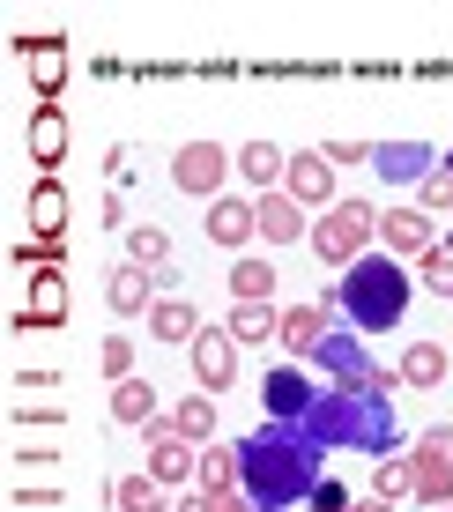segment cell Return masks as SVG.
Wrapping results in <instances>:
<instances>
[{
    "mask_svg": "<svg viewBox=\"0 0 453 512\" xmlns=\"http://www.w3.org/2000/svg\"><path fill=\"white\" fill-rule=\"evenodd\" d=\"M312 483H320V446H312L305 431H290V423H268V431H253L246 446H238V490H246L260 512L305 505Z\"/></svg>",
    "mask_w": 453,
    "mask_h": 512,
    "instance_id": "cell-1",
    "label": "cell"
},
{
    "mask_svg": "<svg viewBox=\"0 0 453 512\" xmlns=\"http://www.w3.org/2000/svg\"><path fill=\"white\" fill-rule=\"evenodd\" d=\"M312 446H342V453H372V461H387L394 438H402V416H394L387 394H364V386H320V401H312V416L298 423Z\"/></svg>",
    "mask_w": 453,
    "mask_h": 512,
    "instance_id": "cell-2",
    "label": "cell"
},
{
    "mask_svg": "<svg viewBox=\"0 0 453 512\" xmlns=\"http://www.w3.org/2000/svg\"><path fill=\"white\" fill-rule=\"evenodd\" d=\"M402 312H409V275H402L394 253H364L357 268H342L335 320H350L364 334H387V327H402Z\"/></svg>",
    "mask_w": 453,
    "mask_h": 512,
    "instance_id": "cell-3",
    "label": "cell"
},
{
    "mask_svg": "<svg viewBox=\"0 0 453 512\" xmlns=\"http://www.w3.org/2000/svg\"><path fill=\"white\" fill-rule=\"evenodd\" d=\"M372 238H379V216L364 201H335L327 216H312V253L327 260V268H357L364 253H372Z\"/></svg>",
    "mask_w": 453,
    "mask_h": 512,
    "instance_id": "cell-4",
    "label": "cell"
},
{
    "mask_svg": "<svg viewBox=\"0 0 453 512\" xmlns=\"http://www.w3.org/2000/svg\"><path fill=\"white\" fill-rule=\"evenodd\" d=\"M409 468H416V505H424V512H446V505H453V431H446V423L416 438Z\"/></svg>",
    "mask_w": 453,
    "mask_h": 512,
    "instance_id": "cell-5",
    "label": "cell"
},
{
    "mask_svg": "<svg viewBox=\"0 0 453 512\" xmlns=\"http://www.w3.org/2000/svg\"><path fill=\"white\" fill-rule=\"evenodd\" d=\"M223 179H231V149H216V141H186L171 156V186L194 201H223Z\"/></svg>",
    "mask_w": 453,
    "mask_h": 512,
    "instance_id": "cell-6",
    "label": "cell"
},
{
    "mask_svg": "<svg viewBox=\"0 0 453 512\" xmlns=\"http://www.w3.org/2000/svg\"><path fill=\"white\" fill-rule=\"evenodd\" d=\"M312 401H320V386H312L298 364H275V372H260V409H268V423H298L312 416Z\"/></svg>",
    "mask_w": 453,
    "mask_h": 512,
    "instance_id": "cell-7",
    "label": "cell"
},
{
    "mask_svg": "<svg viewBox=\"0 0 453 512\" xmlns=\"http://www.w3.org/2000/svg\"><path fill=\"white\" fill-rule=\"evenodd\" d=\"M142 438H149V475H156L164 490H171V483H186V475L201 468V446H194V438H186L171 416H156Z\"/></svg>",
    "mask_w": 453,
    "mask_h": 512,
    "instance_id": "cell-8",
    "label": "cell"
},
{
    "mask_svg": "<svg viewBox=\"0 0 453 512\" xmlns=\"http://www.w3.org/2000/svg\"><path fill=\"white\" fill-rule=\"evenodd\" d=\"M186 349H194V379H201V394H223V386L238 379V342H231V327H201Z\"/></svg>",
    "mask_w": 453,
    "mask_h": 512,
    "instance_id": "cell-9",
    "label": "cell"
},
{
    "mask_svg": "<svg viewBox=\"0 0 453 512\" xmlns=\"http://www.w3.org/2000/svg\"><path fill=\"white\" fill-rule=\"evenodd\" d=\"M379 179L387 186H424L431 171H439V149H431V141H379Z\"/></svg>",
    "mask_w": 453,
    "mask_h": 512,
    "instance_id": "cell-10",
    "label": "cell"
},
{
    "mask_svg": "<svg viewBox=\"0 0 453 512\" xmlns=\"http://www.w3.org/2000/svg\"><path fill=\"white\" fill-rule=\"evenodd\" d=\"M283 193H290L298 208H335V164H327L320 149H312V156H290Z\"/></svg>",
    "mask_w": 453,
    "mask_h": 512,
    "instance_id": "cell-11",
    "label": "cell"
},
{
    "mask_svg": "<svg viewBox=\"0 0 453 512\" xmlns=\"http://www.w3.org/2000/svg\"><path fill=\"white\" fill-rule=\"evenodd\" d=\"M379 238H387L394 260H424L431 245H439V238H431V216H424V208H387V216H379Z\"/></svg>",
    "mask_w": 453,
    "mask_h": 512,
    "instance_id": "cell-12",
    "label": "cell"
},
{
    "mask_svg": "<svg viewBox=\"0 0 453 512\" xmlns=\"http://www.w3.org/2000/svg\"><path fill=\"white\" fill-rule=\"evenodd\" d=\"M201 223H208V245H231V253L260 238V216H253V201H238V193L208 201V216H201Z\"/></svg>",
    "mask_w": 453,
    "mask_h": 512,
    "instance_id": "cell-13",
    "label": "cell"
},
{
    "mask_svg": "<svg viewBox=\"0 0 453 512\" xmlns=\"http://www.w3.org/2000/svg\"><path fill=\"white\" fill-rule=\"evenodd\" d=\"M253 216H260V238H268V245H298V238H312V216L290 201V193H260Z\"/></svg>",
    "mask_w": 453,
    "mask_h": 512,
    "instance_id": "cell-14",
    "label": "cell"
},
{
    "mask_svg": "<svg viewBox=\"0 0 453 512\" xmlns=\"http://www.w3.org/2000/svg\"><path fill=\"white\" fill-rule=\"evenodd\" d=\"M30 156H38L45 171L67 156V119H60V104H38V112H30Z\"/></svg>",
    "mask_w": 453,
    "mask_h": 512,
    "instance_id": "cell-15",
    "label": "cell"
},
{
    "mask_svg": "<svg viewBox=\"0 0 453 512\" xmlns=\"http://www.w3.org/2000/svg\"><path fill=\"white\" fill-rule=\"evenodd\" d=\"M327 327H335V320H327L320 305H290V312H283V334H275V342H290L298 357H312V349L327 342Z\"/></svg>",
    "mask_w": 453,
    "mask_h": 512,
    "instance_id": "cell-16",
    "label": "cell"
},
{
    "mask_svg": "<svg viewBox=\"0 0 453 512\" xmlns=\"http://www.w3.org/2000/svg\"><path fill=\"white\" fill-rule=\"evenodd\" d=\"M149 334H156V342H194L201 320H194L186 297H156V305H149Z\"/></svg>",
    "mask_w": 453,
    "mask_h": 512,
    "instance_id": "cell-17",
    "label": "cell"
},
{
    "mask_svg": "<svg viewBox=\"0 0 453 512\" xmlns=\"http://www.w3.org/2000/svg\"><path fill=\"white\" fill-rule=\"evenodd\" d=\"M238 171H246L260 193H275V186H283V171H290V156L275 149V141H246V149H238Z\"/></svg>",
    "mask_w": 453,
    "mask_h": 512,
    "instance_id": "cell-18",
    "label": "cell"
},
{
    "mask_svg": "<svg viewBox=\"0 0 453 512\" xmlns=\"http://www.w3.org/2000/svg\"><path fill=\"white\" fill-rule=\"evenodd\" d=\"M60 312H67L60 275H52V268H30V312H23V327H52Z\"/></svg>",
    "mask_w": 453,
    "mask_h": 512,
    "instance_id": "cell-19",
    "label": "cell"
},
{
    "mask_svg": "<svg viewBox=\"0 0 453 512\" xmlns=\"http://www.w3.org/2000/svg\"><path fill=\"white\" fill-rule=\"evenodd\" d=\"M112 416L134 423V431H149V423H156V386L149 379H119L112 386Z\"/></svg>",
    "mask_w": 453,
    "mask_h": 512,
    "instance_id": "cell-20",
    "label": "cell"
},
{
    "mask_svg": "<svg viewBox=\"0 0 453 512\" xmlns=\"http://www.w3.org/2000/svg\"><path fill=\"white\" fill-rule=\"evenodd\" d=\"M149 268H134V260H127V268H119L112 282H104V297H112V312H127V320H134V312H149Z\"/></svg>",
    "mask_w": 453,
    "mask_h": 512,
    "instance_id": "cell-21",
    "label": "cell"
},
{
    "mask_svg": "<svg viewBox=\"0 0 453 512\" xmlns=\"http://www.w3.org/2000/svg\"><path fill=\"white\" fill-rule=\"evenodd\" d=\"M231 297H238V305H268V297H275V268H268L260 253H246V260L231 268Z\"/></svg>",
    "mask_w": 453,
    "mask_h": 512,
    "instance_id": "cell-22",
    "label": "cell"
},
{
    "mask_svg": "<svg viewBox=\"0 0 453 512\" xmlns=\"http://www.w3.org/2000/svg\"><path fill=\"white\" fill-rule=\"evenodd\" d=\"M112 505H119V512H171V498H164V483H156V475H119V483H112Z\"/></svg>",
    "mask_w": 453,
    "mask_h": 512,
    "instance_id": "cell-23",
    "label": "cell"
},
{
    "mask_svg": "<svg viewBox=\"0 0 453 512\" xmlns=\"http://www.w3.org/2000/svg\"><path fill=\"white\" fill-rule=\"evenodd\" d=\"M231 342H268V334H283V312L275 305H231Z\"/></svg>",
    "mask_w": 453,
    "mask_h": 512,
    "instance_id": "cell-24",
    "label": "cell"
},
{
    "mask_svg": "<svg viewBox=\"0 0 453 512\" xmlns=\"http://www.w3.org/2000/svg\"><path fill=\"white\" fill-rule=\"evenodd\" d=\"M372 498H416V468H409V453H387V461L372 468Z\"/></svg>",
    "mask_w": 453,
    "mask_h": 512,
    "instance_id": "cell-25",
    "label": "cell"
},
{
    "mask_svg": "<svg viewBox=\"0 0 453 512\" xmlns=\"http://www.w3.org/2000/svg\"><path fill=\"white\" fill-rule=\"evenodd\" d=\"M171 423H179L194 446H208V438H216V394H186L179 409H171Z\"/></svg>",
    "mask_w": 453,
    "mask_h": 512,
    "instance_id": "cell-26",
    "label": "cell"
},
{
    "mask_svg": "<svg viewBox=\"0 0 453 512\" xmlns=\"http://www.w3.org/2000/svg\"><path fill=\"white\" fill-rule=\"evenodd\" d=\"M402 386H446V349L439 342H416L402 357Z\"/></svg>",
    "mask_w": 453,
    "mask_h": 512,
    "instance_id": "cell-27",
    "label": "cell"
},
{
    "mask_svg": "<svg viewBox=\"0 0 453 512\" xmlns=\"http://www.w3.org/2000/svg\"><path fill=\"white\" fill-rule=\"evenodd\" d=\"M201 490H238V446H201Z\"/></svg>",
    "mask_w": 453,
    "mask_h": 512,
    "instance_id": "cell-28",
    "label": "cell"
},
{
    "mask_svg": "<svg viewBox=\"0 0 453 512\" xmlns=\"http://www.w3.org/2000/svg\"><path fill=\"white\" fill-rule=\"evenodd\" d=\"M60 223H67V193H60V186H38V193H30V231H38V238H60Z\"/></svg>",
    "mask_w": 453,
    "mask_h": 512,
    "instance_id": "cell-29",
    "label": "cell"
},
{
    "mask_svg": "<svg viewBox=\"0 0 453 512\" xmlns=\"http://www.w3.org/2000/svg\"><path fill=\"white\" fill-rule=\"evenodd\" d=\"M127 253H134V268H164V260H171V238L156 231V223H134V231H127Z\"/></svg>",
    "mask_w": 453,
    "mask_h": 512,
    "instance_id": "cell-30",
    "label": "cell"
},
{
    "mask_svg": "<svg viewBox=\"0 0 453 512\" xmlns=\"http://www.w3.org/2000/svg\"><path fill=\"white\" fill-rule=\"evenodd\" d=\"M97 364H104V379H134V342H127V334H104V349H97Z\"/></svg>",
    "mask_w": 453,
    "mask_h": 512,
    "instance_id": "cell-31",
    "label": "cell"
},
{
    "mask_svg": "<svg viewBox=\"0 0 453 512\" xmlns=\"http://www.w3.org/2000/svg\"><path fill=\"white\" fill-rule=\"evenodd\" d=\"M179 512H253V498H246V490H194Z\"/></svg>",
    "mask_w": 453,
    "mask_h": 512,
    "instance_id": "cell-32",
    "label": "cell"
},
{
    "mask_svg": "<svg viewBox=\"0 0 453 512\" xmlns=\"http://www.w3.org/2000/svg\"><path fill=\"white\" fill-rule=\"evenodd\" d=\"M416 268H424V282H431L439 297H453V245H431V253L416 260Z\"/></svg>",
    "mask_w": 453,
    "mask_h": 512,
    "instance_id": "cell-33",
    "label": "cell"
},
{
    "mask_svg": "<svg viewBox=\"0 0 453 512\" xmlns=\"http://www.w3.org/2000/svg\"><path fill=\"white\" fill-rule=\"evenodd\" d=\"M446 208H453V156L424 179V216H446Z\"/></svg>",
    "mask_w": 453,
    "mask_h": 512,
    "instance_id": "cell-34",
    "label": "cell"
},
{
    "mask_svg": "<svg viewBox=\"0 0 453 512\" xmlns=\"http://www.w3.org/2000/svg\"><path fill=\"white\" fill-rule=\"evenodd\" d=\"M312 512H350L357 498H350V490H342V483H327V475H320V483H312V498H305Z\"/></svg>",
    "mask_w": 453,
    "mask_h": 512,
    "instance_id": "cell-35",
    "label": "cell"
},
{
    "mask_svg": "<svg viewBox=\"0 0 453 512\" xmlns=\"http://www.w3.org/2000/svg\"><path fill=\"white\" fill-rule=\"evenodd\" d=\"M60 75H67V52H60V45H38V82H45V97L60 90Z\"/></svg>",
    "mask_w": 453,
    "mask_h": 512,
    "instance_id": "cell-36",
    "label": "cell"
},
{
    "mask_svg": "<svg viewBox=\"0 0 453 512\" xmlns=\"http://www.w3.org/2000/svg\"><path fill=\"white\" fill-rule=\"evenodd\" d=\"M327 164H364V156H379V141H327Z\"/></svg>",
    "mask_w": 453,
    "mask_h": 512,
    "instance_id": "cell-37",
    "label": "cell"
},
{
    "mask_svg": "<svg viewBox=\"0 0 453 512\" xmlns=\"http://www.w3.org/2000/svg\"><path fill=\"white\" fill-rule=\"evenodd\" d=\"M350 512H394L387 498H364V505H350Z\"/></svg>",
    "mask_w": 453,
    "mask_h": 512,
    "instance_id": "cell-38",
    "label": "cell"
},
{
    "mask_svg": "<svg viewBox=\"0 0 453 512\" xmlns=\"http://www.w3.org/2000/svg\"><path fill=\"white\" fill-rule=\"evenodd\" d=\"M253 512H260V505H253Z\"/></svg>",
    "mask_w": 453,
    "mask_h": 512,
    "instance_id": "cell-39",
    "label": "cell"
},
{
    "mask_svg": "<svg viewBox=\"0 0 453 512\" xmlns=\"http://www.w3.org/2000/svg\"><path fill=\"white\" fill-rule=\"evenodd\" d=\"M446 512H453V505H446Z\"/></svg>",
    "mask_w": 453,
    "mask_h": 512,
    "instance_id": "cell-40",
    "label": "cell"
}]
</instances>
